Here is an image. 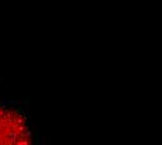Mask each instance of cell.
Returning <instances> with one entry per match:
<instances>
[{"mask_svg":"<svg viewBox=\"0 0 162 145\" xmlns=\"http://www.w3.org/2000/svg\"><path fill=\"white\" fill-rule=\"evenodd\" d=\"M0 145H42L39 130L24 106L0 101Z\"/></svg>","mask_w":162,"mask_h":145,"instance_id":"1","label":"cell"}]
</instances>
